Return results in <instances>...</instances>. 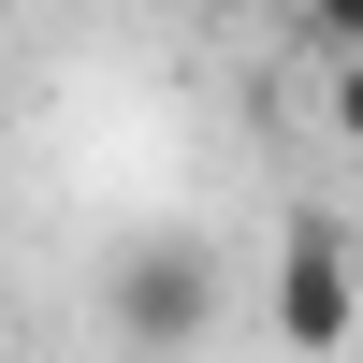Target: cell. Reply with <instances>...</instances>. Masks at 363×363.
<instances>
[{"label": "cell", "instance_id": "obj_1", "mask_svg": "<svg viewBox=\"0 0 363 363\" xmlns=\"http://www.w3.org/2000/svg\"><path fill=\"white\" fill-rule=\"evenodd\" d=\"M349 335H363V247L306 203V218H277V349L291 363H335Z\"/></svg>", "mask_w": 363, "mask_h": 363}, {"label": "cell", "instance_id": "obj_2", "mask_svg": "<svg viewBox=\"0 0 363 363\" xmlns=\"http://www.w3.org/2000/svg\"><path fill=\"white\" fill-rule=\"evenodd\" d=\"M102 320H116V349H189L203 320H218V262L174 233V247H131L102 277Z\"/></svg>", "mask_w": 363, "mask_h": 363}, {"label": "cell", "instance_id": "obj_3", "mask_svg": "<svg viewBox=\"0 0 363 363\" xmlns=\"http://www.w3.org/2000/svg\"><path fill=\"white\" fill-rule=\"evenodd\" d=\"M291 15H306V44H320V58H349V44H363V0H291Z\"/></svg>", "mask_w": 363, "mask_h": 363}, {"label": "cell", "instance_id": "obj_4", "mask_svg": "<svg viewBox=\"0 0 363 363\" xmlns=\"http://www.w3.org/2000/svg\"><path fill=\"white\" fill-rule=\"evenodd\" d=\"M335 145H349V160H363V44L335 58Z\"/></svg>", "mask_w": 363, "mask_h": 363}]
</instances>
